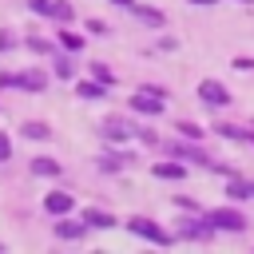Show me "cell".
Wrapping results in <instances>:
<instances>
[{
	"instance_id": "3957f363",
	"label": "cell",
	"mask_w": 254,
	"mask_h": 254,
	"mask_svg": "<svg viewBox=\"0 0 254 254\" xmlns=\"http://www.w3.org/2000/svg\"><path fill=\"white\" fill-rule=\"evenodd\" d=\"M198 95H202V103H210V107H218V103L230 99V91H226L218 79H202V83H198Z\"/></svg>"
},
{
	"instance_id": "83f0119b",
	"label": "cell",
	"mask_w": 254,
	"mask_h": 254,
	"mask_svg": "<svg viewBox=\"0 0 254 254\" xmlns=\"http://www.w3.org/2000/svg\"><path fill=\"white\" fill-rule=\"evenodd\" d=\"M8 48H16V40H12L8 32H0V52H8Z\"/></svg>"
},
{
	"instance_id": "5bb4252c",
	"label": "cell",
	"mask_w": 254,
	"mask_h": 254,
	"mask_svg": "<svg viewBox=\"0 0 254 254\" xmlns=\"http://www.w3.org/2000/svg\"><path fill=\"white\" fill-rule=\"evenodd\" d=\"M52 20H71V4L67 0H52Z\"/></svg>"
},
{
	"instance_id": "277c9868",
	"label": "cell",
	"mask_w": 254,
	"mask_h": 254,
	"mask_svg": "<svg viewBox=\"0 0 254 254\" xmlns=\"http://www.w3.org/2000/svg\"><path fill=\"white\" fill-rule=\"evenodd\" d=\"M206 222H210L214 230H242V226H246V218H242L238 210H214Z\"/></svg>"
},
{
	"instance_id": "d4e9b609",
	"label": "cell",
	"mask_w": 254,
	"mask_h": 254,
	"mask_svg": "<svg viewBox=\"0 0 254 254\" xmlns=\"http://www.w3.org/2000/svg\"><path fill=\"white\" fill-rule=\"evenodd\" d=\"M87 32H95V36H107V24H103V20H87Z\"/></svg>"
},
{
	"instance_id": "8fae6325",
	"label": "cell",
	"mask_w": 254,
	"mask_h": 254,
	"mask_svg": "<svg viewBox=\"0 0 254 254\" xmlns=\"http://www.w3.org/2000/svg\"><path fill=\"white\" fill-rule=\"evenodd\" d=\"M103 87H107V83H99V79H95V83H79L75 91H79L83 99H103Z\"/></svg>"
},
{
	"instance_id": "44dd1931",
	"label": "cell",
	"mask_w": 254,
	"mask_h": 254,
	"mask_svg": "<svg viewBox=\"0 0 254 254\" xmlns=\"http://www.w3.org/2000/svg\"><path fill=\"white\" fill-rule=\"evenodd\" d=\"M71 71H75V67H71V60H56V75H64V79H71Z\"/></svg>"
},
{
	"instance_id": "cb8c5ba5",
	"label": "cell",
	"mask_w": 254,
	"mask_h": 254,
	"mask_svg": "<svg viewBox=\"0 0 254 254\" xmlns=\"http://www.w3.org/2000/svg\"><path fill=\"white\" fill-rule=\"evenodd\" d=\"M4 159H12V143H8V135L0 131V163H4Z\"/></svg>"
},
{
	"instance_id": "8992f818",
	"label": "cell",
	"mask_w": 254,
	"mask_h": 254,
	"mask_svg": "<svg viewBox=\"0 0 254 254\" xmlns=\"http://www.w3.org/2000/svg\"><path fill=\"white\" fill-rule=\"evenodd\" d=\"M99 131H103V139H111V143H119V139H127V135H131V127H127L123 119H107Z\"/></svg>"
},
{
	"instance_id": "603a6c76",
	"label": "cell",
	"mask_w": 254,
	"mask_h": 254,
	"mask_svg": "<svg viewBox=\"0 0 254 254\" xmlns=\"http://www.w3.org/2000/svg\"><path fill=\"white\" fill-rule=\"evenodd\" d=\"M179 131H183L187 139H198V135H202V127H194V123H179Z\"/></svg>"
},
{
	"instance_id": "7c38bea8",
	"label": "cell",
	"mask_w": 254,
	"mask_h": 254,
	"mask_svg": "<svg viewBox=\"0 0 254 254\" xmlns=\"http://www.w3.org/2000/svg\"><path fill=\"white\" fill-rule=\"evenodd\" d=\"M155 175L159 179H183V167L179 163H155Z\"/></svg>"
},
{
	"instance_id": "4316f807",
	"label": "cell",
	"mask_w": 254,
	"mask_h": 254,
	"mask_svg": "<svg viewBox=\"0 0 254 254\" xmlns=\"http://www.w3.org/2000/svg\"><path fill=\"white\" fill-rule=\"evenodd\" d=\"M234 67H238V71H250V67H254V60H250V56H238V60H234Z\"/></svg>"
},
{
	"instance_id": "30bf717a",
	"label": "cell",
	"mask_w": 254,
	"mask_h": 254,
	"mask_svg": "<svg viewBox=\"0 0 254 254\" xmlns=\"http://www.w3.org/2000/svg\"><path fill=\"white\" fill-rule=\"evenodd\" d=\"M32 175H48L52 179V175H60V163L56 159H32Z\"/></svg>"
},
{
	"instance_id": "f546056e",
	"label": "cell",
	"mask_w": 254,
	"mask_h": 254,
	"mask_svg": "<svg viewBox=\"0 0 254 254\" xmlns=\"http://www.w3.org/2000/svg\"><path fill=\"white\" fill-rule=\"evenodd\" d=\"M190 4H214V0H190Z\"/></svg>"
},
{
	"instance_id": "4fadbf2b",
	"label": "cell",
	"mask_w": 254,
	"mask_h": 254,
	"mask_svg": "<svg viewBox=\"0 0 254 254\" xmlns=\"http://www.w3.org/2000/svg\"><path fill=\"white\" fill-rule=\"evenodd\" d=\"M230 198H254V183L234 179V183H230Z\"/></svg>"
},
{
	"instance_id": "7402d4cb",
	"label": "cell",
	"mask_w": 254,
	"mask_h": 254,
	"mask_svg": "<svg viewBox=\"0 0 254 254\" xmlns=\"http://www.w3.org/2000/svg\"><path fill=\"white\" fill-rule=\"evenodd\" d=\"M119 163H123V155H103L99 167H103V171H119Z\"/></svg>"
},
{
	"instance_id": "484cf974",
	"label": "cell",
	"mask_w": 254,
	"mask_h": 254,
	"mask_svg": "<svg viewBox=\"0 0 254 254\" xmlns=\"http://www.w3.org/2000/svg\"><path fill=\"white\" fill-rule=\"evenodd\" d=\"M28 48H32V52H48V40H40V36H32V40H28Z\"/></svg>"
},
{
	"instance_id": "52a82bcc",
	"label": "cell",
	"mask_w": 254,
	"mask_h": 254,
	"mask_svg": "<svg viewBox=\"0 0 254 254\" xmlns=\"http://www.w3.org/2000/svg\"><path fill=\"white\" fill-rule=\"evenodd\" d=\"M16 87H28V91H44V87H48V79H44L40 71H24V75H16Z\"/></svg>"
},
{
	"instance_id": "4dcf8cb0",
	"label": "cell",
	"mask_w": 254,
	"mask_h": 254,
	"mask_svg": "<svg viewBox=\"0 0 254 254\" xmlns=\"http://www.w3.org/2000/svg\"><path fill=\"white\" fill-rule=\"evenodd\" d=\"M238 4H254V0H238Z\"/></svg>"
},
{
	"instance_id": "6da1fadb",
	"label": "cell",
	"mask_w": 254,
	"mask_h": 254,
	"mask_svg": "<svg viewBox=\"0 0 254 254\" xmlns=\"http://www.w3.org/2000/svg\"><path fill=\"white\" fill-rule=\"evenodd\" d=\"M131 107L143 111V115H159V111H163V91H159V87H139V91L131 95Z\"/></svg>"
},
{
	"instance_id": "9c48e42d",
	"label": "cell",
	"mask_w": 254,
	"mask_h": 254,
	"mask_svg": "<svg viewBox=\"0 0 254 254\" xmlns=\"http://www.w3.org/2000/svg\"><path fill=\"white\" fill-rule=\"evenodd\" d=\"M83 230H87V222H56L60 238H83Z\"/></svg>"
},
{
	"instance_id": "9a60e30c",
	"label": "cell",
	"mask_w": 254,
	"mask_h": 254,
	"mask_svg": "<svg viewBox=\"0 0 254 254\" xmlns=\"http://www.w3.org/2000/svg\"><path fill=\"white\" fill-rule=\"evenodd\" d=\"M210 230H214V226H198V222H187V226H183L187 238H210Z\"/></svg>"
},
{
	"instance_id": "7a4b0ae2",
	"label": "cell",
	"mask_w": 254,
	"mask_h": 254,
	"mask_svg": "<svg viewBox=\"0 0 254 254\" xmlns=\"http://www.w3.org/2000/svg\"><path fill=\"white\" fill-rule=\"evenodd\" d=\"M127 226H131L139 238H147V242H159V246H167V242H171V234H167V230H159L151 218H131Z\"/></svg>"
},
{
	"instance_id": "d6986e66",
	"label": "cell",
	"mask_w": 254,
	"mask_h": 254,
	"mask_svg": "<svg viewBox=\"0 0 254 254\" xmlns=\"http://www.w3.org/2000/svg\"><path fill=\"white\" fill-rule=\"evenodd\" d=\"M91 75H95L99 83H111V79H115V75H111V71H107L103 64H91Z\"/></svg>"
},
{
	"instance_id": "f1b7e54d",
	"label": "cell",
	"mask_w": 254,
	"mask_h": 254,
	"mask_svg": "<svg viewBox=\"0 0 254 254\" xmlns=\"http://www.w3.org/2000/svg\"><path fill=\"white\" fill-rule=\"evenodd\" d=\"M111 4H127V8H131V4H135V0H111Z\"/></svg>"
},
{
	"instance_id": "2e32d148",
	"label": "cell",
	"mask_w": 254,
	"mask_h": 254,
	"mask_svg": "<svg viewBox=\"0 0 254 254\" xmlns=\"http://www.w3.org/2000/svg\"><path fill=\"white\" fill-rule=\"evenodd\" d=\"M24 135L28 139H48V123H24Z\"/></svg>"
},
{
	"instance_id": "ffe728a7",
	"label": "cell",
	"mask_w": 254,
	"mask_h": 254,
	"mask_svg": "<svg viewBox=\"0 0 254 254\" xmlns=\"http://www.w3.org/2000/svg\"><path fill=\"white\" fill-rule=\"evenodd\" d=\"M28 8L40 12V16H52V0H28Z\"/></svg>"
},
{
	"instance_id": "5b68a950",
	"label": "cell",
	"mask_w": 254,
	"mask_h": 254,
	"mask_svg": "<svg viewBox=\"0 0 254 254\" xmlns=\"http://www.w3.org/2000/svg\"><path fill=\"white\" fill-rule=\"evenodd\" d=\"M44 210H48V214H67V210H71V194H64V190H52V194L44 198Z\"/></svg>"
},
{
	"instance_id": "ba28073f",
	"label": "cell",
	"mask_w": 254,
	"mask_h": 254,
	"mask_svg": "<svg viewBox=\"0 0 254 254\" xmlns=\"http://www.w3.org/2000/svg\"><path fill=\"white\" fill-rule=\"evenodd\" d=\"M83 222H87V226H99V230L115 226V218H111L107 210H95V206H91V210H83Z\"/></svg>"
},
{
	"instance_id": "ac0fdd59",
	"label": "cell",
	"mask_w": 254,
	"mask_h": 254,
	"mask_svg": "<svg viewBox=\"0 0 254 254\" xmlns=\"http://www.w3.org/2000/svg\"><path fill=\"white\" fill-rule=\"evenodd\" d=\"M60 40H64V48H67V52H79V48H83V40H79L75 32H60Z\"/></svg>"
},
{
	"instance_id": "e0dca14e",
	"label": "cell",
	"mask_w": 254,
	"mask_h": 254,
	"mask_svg": "<svg viewBox=\"0 0 254 254\" xmlns=\"http://www.w3.org/2000/svg\"><path fill=\"white\" fill-rule=\"evenodd\" d=\"M135 12H139V20H147V24H155V28L163 24V12H155V8H135Z\"/></svg>"
}]
</instances>
